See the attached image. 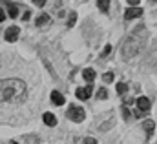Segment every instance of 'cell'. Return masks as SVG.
Instances as JSON below:
<instances>
[{
	"label": "cell",
	"instance_id": "6da1fadb",
	"mask_svg": "<svg viewBox=\"0 0 157 144\" xmlns=\"http://www.w3.org/2000/svg\"><path fill=\"white\" fill-rule=\"evenodd\" d=\"M26 97V84L18 78L0 80V102L11 100V102H22Z\"/></svg>",
	"mask_w": 157,
	"mask_h": 144
},
{
	"label": "cell",
	"instance_id": "30bf717a",
	"mask_svg": "<svg viewBox=\"0 0 157 144\" xmlns=\"http://www.w3.org/2000/svg\"><path fill=\"white\" fill-rule=\"evenodd\" d=\"M143 128H144V131H146L148 135H152V133H154V128H155V122H154V120H144V122H143Z\"/></svg>",
	"mask_w": 157,
	"mask_h": 144
},
{
	"label": "cell",
	"instance_id": "4fadbf2b",
	"mask_svg": "<svg viewBox=\"0 0 157 144\" xmlns=\"http://www.w3.org/2000/svg\"><path fill=\"white\" fill-rule=\"evenodd\" d=\"M97 7H99L101 11H108V9H110V2H108V0H99V2H97Z\"/></svg>",
	"mask_w": 157,
	"mask_h": 144
},
{
	"label": "cell",
	"instance_id": "2e32d148",
	"mask_svg": "<svg viewBox=\"0 0 157 144\" xmlns=\"http://www.w3.org/2000/svg\"><path fill=\"white\" fill-rule=\"evenodd\" d=\"M128 89V86L124 84V82H121V84H117V93H124Z\"/></svg>",
	"mask_w": 157,
	"mask_h": 144
},
{
	"label": "cell",
	"instance_id": "ba28073f",
	"mask_svg": "<svg viewBox=\"0 0 157 144\" xmlns=\"http://www.w3.org/2000/svg\"><path fill=\"white\" fill-rule=\"evenodd\" d=\"M51 102L57 104V106H62V104H64V97H62L59 91H53V93H51Z\"/></svg>",
	"mask_w": 157,
	"mask_h": 144
},
{
	"label": "cell",
	"instance_id": "3957f363",
	"mask_svg": "<svg viewBox=\"0 0 157 144\" xmlns=\"http://www.w3.org/2000/svg\"><path fill=\"white\" fill-rule=\"evenodd\" d=\"M66 115H68V119L73 120V122H82L84 117H86V111L82 108H78V106H70Z\"/></svg>",
	"mask_w": 157,
	"mask_h": 144
},
{
	"label": "cell",
	"instance_id": "e0dca14e",
	"mask_svg": "<svg viewBox=\"0 0 157 144\" xmlns=\"http://www.w3.org/2000/svg\"><path fill=\"white\" fill-rule=\"evenodd\" d=\"M75 20H77V15L71 13V15H70V20H68V28H71V26L75 24Z\"/></svg>",
	"mask_w": 157,
	"mask_h": 144
},
{
	"label": "cell",
	"instance_id": "5b68a950",
	"mask_svg": "<svg viewBox=\"0 0 157 144\" xmlns=\"http://www.w3.org/2000/svg\"><path fill=\"white\" fill-rule=\"evenodd\" d=\"M18 33H20V29L17 26H9V29L6 31V40L7 42H15L18 38Z\"/></svg>",
	"mask_w": 157,
	"mask_h": 144
},
{
	"label": "cell",
	"instance_id": "9c48e42d",
	"mask_svg": "<svg viewBox=\"0 0 157 144\" xmlns=\"http://www.w3.org/2000/svg\"><path fill=\"white\" fill-rule=\"evenodd\" d=\"M44 122H46L48 126H55V124H57V117H55L53 113H44Z\"/></svg>",
	"mask_w": 157,
	"mask_h": 144
},
{
	"label": "cell",
	"instance_id": "cb8c5ba5",
	"mask_svg": "<svg viewBox=\"0 0 157 144\" xmlns=\"http://www.w3.org/2000/svg\"><path fill=\"white\" fill-rule=\"evenodd\" d=\"M9 144H18V142H15V141H11V142H9Z\"/></svg>",
	"mask_w": 157,
	"mask_h": 144
},
{
	"label": "cell",
	"instance_id": "d6986e66",
	"mask_svg": "<svg viewBox=\"0 0 157 144\" xmlns=\"http://www.w3.org/2000/svg\"><path fill=\"white\" fill-rule=\"evenodd\" d=\"M110 53H112V46H106V47H104V51H102V59H106Z\"/></svg>",
	"mask_w": 157,
	"mask_h": 144
},
{
	"label": "cell",
	"instance_id": "8fae6325",
	"mask_svg": "<svg viewBox=\"0 0 157 144\" xmlns=\"http://www.w3.org/2000/svg\"><path fill=\"white\" fill-rule=\"evenodd\" d=\"M82 77H84V80H86V82H93V80H95V71L88 68V70H84V71H82Z\"/></svg>",
	"mask_w": 157,
	"mask_h": 144
},
{
	"label": "cell",
	"instance_id": "7402d4cb",
	"mask_svg": "<svg viewBox=\"0 0 157 144\" xmlns=\"http://www.w3.org/2000/svg\"><path fill=\"white\" fill-rule=\"evenodd\" d=\"M4 18H6V11H4V9H2V7H0V22H2V20H4Z\"/></svg>",
	"mask_w": 157,
	"mask_h": 144
},
{
	"label": "cell",
	"instance_id": "52a82bcc",
	"mask_svg": "<svg viewBox=\"0 0 157 144\" xmlns=\"http://www.w3.org/2000/svg\"><path fill=\"white\" fill-rule=\"evenodd\" d=\"M91 86L88 84L86 88H78L77 89V99H80V100H86V99H90V95H91Z\"/></svg>",
	"mask_w": 157,
	"mask_h": 144
},
{
	"label": "cell",
	"instance_id": "603a6c76",
	"mask_svg": "<svg viewBox=\"0 0 157 144\" xmlns=\"http://www.w3.org/2000/svg\"><path fill=\"white\" fill-rule=\"evenodd\" d=\"M35 4H37V6H39V7H42V6H44V4H46V0H35Z\"/></svg>",
	"mask_w": 157,
	"mask_h": 144
},
{
	"label": "cell",
	"instance_id": "7c38bea8",
	"mask_svg": "<svg viewBox=\"0 0 157 144\" xmlns=\"http://www.w3.org/2000/svg\"><path fill=\"white\" fill-rule=\"evenodd\" d=\"M49 22H51V17L49 15H40L39 18H37V26H46Z\"/></svg>",
	"mask_w": 157,
	"mask_h": 144
},
{
	"label": "cell",
	"instance_id": "ac0fdd59",
	"mask_svg": "<svg viewBox=\"0 0 157 144\" xmlns=\"http://www.w3.org/2000/svg\"><path fill=\"white\" fill-rule=\"evenodd\" d=\"M102 80H104V82H112V80H113V73H104Z\"/></svg>",
	"mask_w": 157,
	"mask_h": 144
},
{
	"label": "cell",
	"instance_id": "44dd1931",
	"mask_svg": "<svg viewBox=\"0 0 157 144\" xmlns=\"http://www.w3.org/2000/svg\"><path fill=\"white\" fill-rule=\"evenodd\" d=\"M82 144H97V141H95V139H91V137H88V139H84V141H82Z\"/></svg>",
	"mask_w": 157,
	"mask_h": 144
},
{
	"label": "cell",
	"instance_id": "ffe728a7",
	"mask_svg": "<svg viewBox=\"0 0 157 144\" xmlns=\"http://www.w3.org/2000/svg\"><path fill=\"white\" fill-rule=\"evenodd\" d=\"M130 113H132V111H130V109L126 108V106H124V108H122V117H124V119H126V120H128V119H130Z\"/></svg>",
	"mask_w": 157,
	"mask_h": 144
},
{
	"label": "cell",
	"instance_id": "9a60e30c",
	"mask_svg": "<svg viewBox=\"0 0 157 144\" xmlns=\"http://www.w3.org/2000/svg\"><path fill=\"white\" fill-rule=\"evenodd\" d=\"M106 95H108V91H106L104 88H101V89L97 91V99H101V100H102V99H106Z\"/></svg>",
	"mask_w": 157,
	"mask_h": 144
},
{
	"label": "cell",
	"instance_id": "277c9868",
	"mask_svg": "<svg viewBox=\"0 0 157 144\" xmlns=\"http://www.w3.org/2000/svg\"><path fill=\"white\" fill-rule=\"evenodd\" d=\"M150 99H146V97H141V99H137V108H139V113L141 115H144V113H148V109H150Z\"/></svg>",
	"mask_w": 157,
	"mask_h": 144
},
{
	"label": "cell",
	"instance_id": "8992f818",
	"mask_svg": "<svg viewBox=\"0 0 157 144\" xmlns=\"http://www.w3.org/2000/svg\"><path fill=\"white\" fill-rule=\"evenodd\" d=\"M141 15H143V9H141V7H130V9H126L124 18H126V20H132V18H137V17H141Z\"/></svg>",
	"mask_w": 157,
	"mask_h": 144
},
{
	"label": "cell",
	"instance_id": "7a4b0ae2",
	"mask_svg": "<svg viewBox=\"0 0 157 144\" xmlns=\"http://www.w3.org/2000/svg\"><path fill=\"white\" fill-rule=\"evenodd\" d=\"M139 33H141V29H137L135 33H132L126 38V44L122 46V57L124 59H130V57L137 55V51L143 47V38L139 36Z\"/></svg>",
	"mask_w": 157,
	"mask_h": 144
},
{
	"label": "cell",
	"instance_id": "5bb4252c",
	"mask_svg": "<svg viewBox=\"0 0 157 144\" xmlns=\"http://www.w3.org/2000/svg\"><path fill=\"white\" fill-rule=\"evenodd\" d=\"M7 11H9V17H11V18L18 17V7H17L15 4H9V9H7Z\"/></svg>",
	"mask_w": 157,
	"mask_h": 144
}]
</instances>
